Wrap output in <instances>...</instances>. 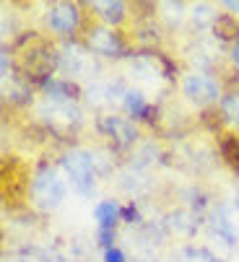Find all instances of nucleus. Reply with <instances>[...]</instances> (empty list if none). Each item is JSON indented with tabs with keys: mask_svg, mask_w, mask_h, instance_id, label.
I'll return each instance as SVG.
<instances>
[{
	"mask_svg": "<svg viewBox=\"0 0 239 262\" xmlns=\"http://www.w3.org/2000/svg\"><path fill=\"white\" fill-rule=\"evenodd\" d=\"M68 187L81 195V198H91L96 190V161L94 154L84 151V148H70V151H63L57 159Z\"/></svg>",
	"mask_w": 239,
	"mask_h": 262,
	"instance_id": "f257e3e1",
	"label": "nucleus"
},
{
	"mask_svg": "<svg viewBox=\"0 0 239 262\" xmlns=\"http://www.w3.org/2000/svg\"><path fill=\"white\" fill-rule=\"evenodd\" d=\"M31 205L42 213H52L63 205L65 192H68V182L60 177V171L55 166H50L47 161H42L36 166V171L31 174Z\"/></svg>",
	"mask_w": 239,
	"mask_h": 262,
	"instance_id": "f03ea898",
	"label": "nucleus"
},
{
	"mask_svg": "<svg viewBox=\"0 0 239 262\" xmlns=\"http://www.w3.org/2000/svg\"><path fill=\"white\" fill-rule=\"evenodd\" d=\"M36 117L42 120L50 127V133H55L57 138L75 135L86 122L84 109L78 106V101H50V99H42L39 106H36Z\"/></svg>",
	"mask_w": 239,
	"mask_h": 262,
	"instance_id": "7ed1b4c3",
	"label": "nucleus"
},
{
	"mask_svg": "<svg viewBox=\"0 0 239 262\" xmlns=\"http://www.w3.org/2000/svg\"><path fill=\"white\" fill-rule=\"evenodd\" d=\"M45 21H47V29L60 36L65 42H73L78 34H81L86 26H84V8L73 3V0H57V3H50L47 6V13H45Z\"/></svg>",
	"mask_w": 239,
	"mask_h": 262,
	"instance_id": "20e7f679",
	"label": "nucleus"
},
{
	"mask_svg": "<svg viewBox=\"0 0 239 262\" xmlns=\"http://www.w3.org/2000/svg\"><path fill=\"white\" fill-rule=\"evenodd\" d=\"M180 89H182V96L195 104V106H211V104H218L224 91H221V81L213 76V73H206V70H190L182 76L180 81Z\"/></svg>",
	"mask_w": 239,
	"mask_h": 262,
	"instance_id": "39448f33",
	"label": "nucleus"
},
{
	"mask_svg": "<svg viewBox=\"0 0 239 262\" xmlns=\"http://www.w3.org/2000/svg\"><path fill=\"white\" fill-rule=\"evenodd\" d=\"M84 47L89 50V55L94 57H104V60H117L125 57V39L117 29H109L99 21L89 24L84 29Z\"/></svg>",
	"mask_w": 239,
	"mask_h": 262,
	"instance_id": "423d86ee",
	"label": "nucleus"
},
{
	"mask_svg": "<svg viewBox=\"0 0 239 262\" xmlns=\"http://www.w3.org/2000/svg\"><path fill=\"white\" fill-rule=\"evenodd\" d=\"M94 127L102 138H107L117 151H128L141 140V127L130 117L123 115H99L94 120Z\"/></svg>",
	"mask_w": 239,
	"mask_h": 262,
	"instance_id": "0eeeda50",
	"label": "nucleus"
},
{
	"mask_svg": "<svg viewBox=\"0 0 239 262\" xmlns=\"http://www.w3.org/2000/svg\"><path fill=\"white\" fill-rule=\"evenodd\" d=\"M89 8H91V13H94V18L99 24H104L109 29H117V31H120V26H123L128 21V16H130L128 13L130 6L123 3V0H91Z\"/></svg>",
	"mask_w": 239,
	"mask_h": 262,
	"instance_id": "6e6552de",
	"label": "nucleus"
},
{
	"mask_svg": "<svg viewBox=\"0 0 239 262\" xmlns=\"http://www.w3.org/2000/svg\"><path fill=\"white\" fill-rule=\"evenodd\" d=\"M89 50L81 47V45H75L73 42H65L63 50H57V70L63 73V78H75V76H81V73L86 70V55Z\"/></svg>",
	"mask_w": 239,
	"mask_h": 262,
	"instance_id": "1a4fd4ad",
	"label": "nucleus"
},
{
	"mask_svg": "<svg viewBox=\"0 0 239 262\" xmlns=\"http://www.w3.org/2000/svg\"><path fill=\"white\" fill-rule=\"evenodd\" d=\"M123 109L133 122H148V125H153L156 115H158V109L153 104H148L146 94L138 91V89H128V94L123 99Z\"/></svg>",
	"mask_w": 239,
	"mask_h": 262,
	"instance_id": "9d476101",
	"label": "nucleus"
},
{
	"mask_svg": "<svg viewBox=\"0 0 239 262\" xmlns=\"http://www.w3.org/2000/svg\"><path fill=\"white\" fill-rule=\"evenodd\" d=\"M125 94H128V89L123 81H104V83H91L86 89V101L91 106H109L114 101L123 104Z\"/></svg>",
	"mask_w": 239,
	"mask_h": 262,
	"instance_id": "9b49d317",
	"label": "nucleus"
},
{
	"mask_svg": "<svg viewBox=\"0 0 239 262\" xmlns=\"http://www.w3.org/2000/svg\"><path fill=\"white\" fill-rule=\"evenodd\" d=\"M39 91H42L45 99L50 101H75L81 96V89H78L73 81L63 78V76H50L39 83Z\"/></svg>",
	"mask_w": 239,
	"mask_h": 262,
	"instance_id": "f8f14e48",
	"label": "nucleus"
},
{
	"mask_svg": "<svg viewBox=\"0 0 239 262\" xmlns=\"http://www.w3.org/2000/svg\"><path fill=\"white\" fill-rule=\"evenodd\" d=\"M94 221L99 223V229H114L123 221V205L117 200H99L94 205Z\"/></svg>",
	"mask_w": 239,
	"mask_h": 262,
	"instance_id": "ddd939ff",
	"label": "nucleus"
},
{
	"mask_svg": "<svg viewBox=\"0 0 239 262\" xmlns=\"http://www.w3.org/2000/svg\"><path fill=\"white\" fill-rule=\"evenodd\" d=\"M218 120L239 133V91H224L218 101Z\"/></svg>",
	"mask_w": 239,
	"mask_h": 262,
	"instance_id": "4468645a",
	"label": "nucleus"
},
{
	"mask_svg": "<svg viewBox=\"0 0 239 262\" xmlns=\"http://www.w3.org/2000/svg\"><path fill=\"white\" fill-rule=\"evenodd\" d=\"M208 226H211V231H213V236L216 239H221L226 247H234L236 244V231H234V226H231V221H229V215L224 213V208H218L213 215H211V223H208Z\"/></svg>",
	"mask_w": 239,
	"mask_h": 262,
	"instance_id": "2eb2a0df",
	"label": "nucleus"
},
{
	"mask_svg": "<svg viewBox=\"0 0 239 262\" xmlns=\"http://www.w3.org/2000/svg\"><path fill=\"white\" fill-rule=\"evenodd\" d=\"M221 13L216 11V6H211V3H192L190 6V24L197 29V31H203V29H208V26H213L216 24V18H218Z\"/></svg>",
	"mask_w": 239,
	"mask_h": 262,
	"instance_id": "dca6fc26",
	"label": "nucleus"
},
{
	"mask_svg": "<svg viewBox=\"0 0 239 262\" xmlns=\"http://www.w3.org/2000/svg\"><path fill=\"white\" fill-rule=\"evenodd\" d=\"M158 16L164 18V24L169 29H174L190 16V8L182 3V0H164V3H158Z\"/></svg>",
	"mask_w": 239,
	"mask_h": 262,
	"instance_id": "f3484780",
	"label": "nucleus"
},
{
	"mask_svg": "<svg viewBox=\"0 0 239 262\" xmlns=\"http://www.w3.org/2000/svg\"><path fill=\"white\" fill-rule=\"evenodd\" d=\"M213 34L218 36V39H224V42H234L236 36H239V21H236V16L221 13L216 18V24H213Z\"/></svg>",
	"mask_w": 239,
	"mask_h": 262,
	"instance_id": "a211bd4d",
	"label": "nucleus"
},
{
	"mask_svg": "<svg viewBox=\"0 0 239 262\" xmlns=\"http://www.w3.org/2000/svg\"><path fill=\"white\" fill-rule=\"evenodd\" d=\"M169 226L177 231V234H182V236H192L195 231H197V221H195V215H190V213H172V221H169Z\"/></svg>",
	"mask_w": 239,
	"mask_h": 262,
	"instance_id": "6ab92c4d",
	"label": "nucleus"
},
{
	"mask_svg": "<svg viewBox=\"0 0 239 262\" xmlns=\"http://www.w3.org/2000/svg\"><path fill=\"white\" fill-rule=\"evenodd\" d=\"M182 254H185V262H224V259L216 257L211 249H206V247H195V244L185 247Z\"/></svg>",
	"mask_w": 239,
	"mask_h": 262,
	"instance_id": "aec40b11",
	"label": "nucleus"
},
{
	"mask_svg": "<svg viewBox=\"0 0 239 262\" xmlns=\"http://www.w3.org/2000/svg\"><path fill=\"white\" fill-rule=\"evenodd\" d=\"M114 242H117V231L114 229H99L96 231V244L107 252V249H114Z\"/></svg>",
	"mask_w": 239,
	"mask_h": 262,
	"instance_id": "412c9836",
	"label": "nucleus"
},
{
	"mask_svg": "<svg viewBox=\"0 0 239 262\" xmlns=\"http://www.w3.org/2000/svg\"><path fill=\"white\" fill-rule=\"evenodd\" d=\"M123 223H128V226H133V223H141V210H138V205H135L133 200L123 205Z\"/></svg>",
	"mask_w": 239,
	"mask_h": 262,
	"instance_id": "4be33fe9",
	"label": "nucleus"
},
{
	"mask_svg": "<svg viewBox=\"0 0 239 262\" xmlns=\"http://www.w3.org/2000/svg\"><path fill=\"white\" fill-rule=\"evenodd\" d=\"M0 78H3V83L8 81V78H13L11 76V52L3 47V52H0Z\"/></svg>",
	"mask_w": 239,
	"mask_h": 262,
	"instance_id": "5701e85b",
	"label": "nucleus"
},
{
	"mask_svg": "<svg viewBox=\"0 0 239 262\" xmlns=\"http://www.w3.org/2000/svg\"><path fill=\"white\" fill-rule=\"evenodd\" d=\"M104 262H125V254H123V249H120V247H114V249H107V252H104Z\"/></svg>",
	"mask_w": 239,
	"mask_h": 262,
	"instance_id": "b1692460",
	"label": "nucleus"
},
{
	"mask_svg": "<svg viewBox=\"0 0 239 262\" xmlns=\"http://www.w3.org/2000/svg\"><path fill=\"white\" fill-rule=\"evenodd\" d=\"M229 60H231V65L239 70V36L231 42V47H229Z\"/></svg>",
	"mask_w": 239,
	"mask_h": 262,
	"instance_id": "393cba45",
	"label": "nucleus"
},
{
	"mask_svg": "<svg viewBox=\"0 0 239 262\" xmlns=\"http://www.w3.org/2000/svg\"><path fill=\"white\" fill-rule=\"evenodd\" d=\"M221 8H224V11H229L231 16H239V0H224Z\"/></svg>",
	"mask_w": 239,
	"mask_h": 262,
	"instance_id": "a878e982",
	"label": "nucleus"
},
{
	"mask_svg": "<svg viewBox=\"0 0 239 262\" xmlns=\"http://www.w3.org/2000/svg\"><path fill=\"white\" fill-rule=\"evenodd\" d=\"M231 171L239 177V151H236V159H234V164H231Z\"/></svg>",
	"mask_w": 239,
	"mask_h": 262,
	"instance_id": "bb28decb",
	"label": "nucleus"
},
{
	"mask_svg": "<svg viewBox=\"0 0 239 262\" xmlns=\"http://www.w3.org/2000/svg\"><path fill=\"white\" fill-rule=\"evenodd\" d=\"M234 208H236V210H239V198H236V200H234Z\"/></svg>",
	"mask_w": 239,
	"mask_h": 262,
	"instance_id": "cd10ccee",
	"label": "nucleus"
}]
</instances>
